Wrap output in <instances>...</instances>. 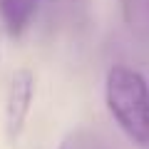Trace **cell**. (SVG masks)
I'll return each instance as SVG.
<instances>
[{
  "label": "cell",
  "mask_w": 149,
  "mask_h": 149,
  "mask_svg": "<svg viewBox=\"0 0 149 149\" xmlns=\"http://www.w3.org/2000/svg\"><path fill=\"white\" fill-rule=\"evenodd\" d=\"M104 104L117 127L137 147H149V82L127 65H112L104 77Z\"/></svg>",
  "instance_id": "6da1fadb"
},
{
  "label": "cell",
  "mask_w": 149,
  "mask_h": 149,
  "mask_svg": "<svg viewBox=\"0 0 149 149\" xmlns=\"http://www.w3.org/2000/svg\"><path fill=\"white\" fill-rule=\"evenodd\" d=\"M40 0H0V22L10 37H20L32 22Z\"/></svg>",
  "instance_id": "3957f363"
},
{
  "label": "cell",
  "mask_w": 149,
  "mask_h": 149,
  "mask_svg": "<svg viewBox=\"0 0 149 149\" xmlns=\"http://www.w3.org/2000/svg\"><path fill=\"white\" fill-rule=\"evenodd\" d=\"M60 149H107V147L90 129H77V132H70L65 137V142H62Z\"/></svg>",
  "instance_id": "277c9868"
},
{
  "label": "cell",
  "mask_w": 149,
  "mask_h": 149,
  "mask_svg": "<svg viewBox=\"0 0 149 149\" xmlns=\"http://www.w3.org/2000/svg\"><path fill=\"white\" fill-rule=\"evenodd\" d=\"M32 95H35L32 72L27 67L15 70L10 77V85H8V95H5V129L10 139H17L22 127H25L30 104H32Z\"/></svg>",
  "instance_id": "7a4b0ae2"
}]
</instances>
